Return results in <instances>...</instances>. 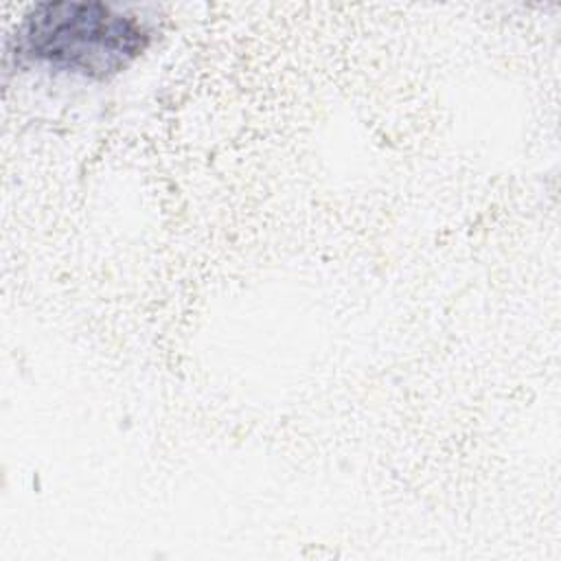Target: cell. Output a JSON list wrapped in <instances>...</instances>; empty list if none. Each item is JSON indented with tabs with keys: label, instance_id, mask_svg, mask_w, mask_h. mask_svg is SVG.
I'll return each mask as SVG.
<instances>
[{
	"label": "cell",
	"instance_id": "1",
	"mask_svg": "<svg viewBox=\"0 0 561 561\" xmlns=\"http://www.w3.org/2000/svg\"><path fill=\"white\" fill-rule=\"evenodd\" d=\"M149 44L151 31L136 13L101 0H46L22 13L7 53L103 81L127 70Z\"/></svg>",
	"mask_w": 561,
	"mask_h": 561
}]
</instances>
